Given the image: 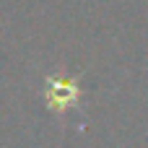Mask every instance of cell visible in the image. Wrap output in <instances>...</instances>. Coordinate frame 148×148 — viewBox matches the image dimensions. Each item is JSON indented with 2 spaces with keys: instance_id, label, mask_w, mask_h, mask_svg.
Segmentation results:
<instances>
[{
  "instance_id": "1",
  "label": "cell",
  "mask_w": 148,
  "mask_h": 148,
  "mask_svg": "<svg viewBox=\"0 0 148 148\" xmlns=\"http://www.w3.org/2000/svg\"><path fill=\"white\" fill-rule=\"evenodd\" d=\"M44 96H47V101H49L52 109L65 112L68 107L75 104V99H78V86H75L73 81H68V78H52V81H47V86H44Z\"/></svg>"
}]
</instances>
